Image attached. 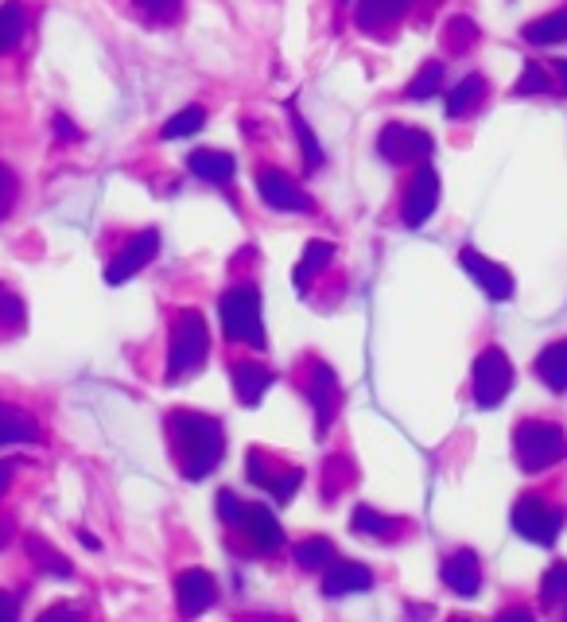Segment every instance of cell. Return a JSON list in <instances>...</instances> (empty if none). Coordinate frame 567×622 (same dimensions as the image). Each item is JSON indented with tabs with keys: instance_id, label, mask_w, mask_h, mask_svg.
<instances>
[{
	"instance_id": "5bb4252c",
	"label": "cell",
	"mask_w": 567,
	"mask_h": 622,
	"mask_svg": "<svg viewBox=\"0 0 567 622\" xmlns=\"http://www.w3.org/2000/svg\"><path fill=\"white\" fill-rule=\"evenodd\" d=\"M218 600V580L210 576L207 569H183L176 576V603H179V615L195 619L202 611H210Z\"/></svg>"
},
{
	"instance_id": "8fae6325",
	"label": "cell",
	"mask_w": 567,
	"mask_h": 622,
	"mask_svg": "<svg viewBox=\"0 0 567 622\" xmlns=\"http://www.w3.org/2000/svg\"><path fill=\"white\" fill-rule=\"evenodd\" d=\"M459 265L462 273H467L470 280H475L478 288H483L490 300H514V273L506 269V265L490 261L486 254H478L475 246H462L459 249Z\"/></svg>"
},
{
	"instance_id": "f546056e",
	"label": "cell",
	"mask_w": 567,
	"mask_h": 622,
	"mask_svg": "<svg viewBox=\"0 0 567 622\" xmlns=\"http://www.w3.org/2000/svg\"><path fill=\"white\" fill-rule=\"evenodd\" d=\"M439 86H444V62H424L420 67V75L408 82V90H405V98L408 101H428V98H436L439 93Z\"/></svg>"
},
{
	"instance_id": "44dd1931",
	"label": "cell",
	"mask_w": 567,
	"mask_h": 622,
	"mask_svg": "<svg viewBox=\"0 0 567 622\" xmlns=\"http://www.w3.org/2000/svg\"><path fill=\"white\" fill-rule=\"evenodd\" d=\"M350 525H354V533H361V537H377V541H397L400 533L408 530V525L400 522V517L377 514V510H374V506H366V502H361V506L354 510Z\"/></svg>"
},
{
	"instance_id": "d6a6232c",
	"label": "cell",
	"mask_w": 567,
	"mask_h": 622,
	"mask_svg": "<svg viewBox=\"0 0 567 622\" xmlns=\"http://www.w3.org/2000/svg\"><path fill=\"white\" fill-rule=\"evenodd\" d=\"M23 36V8L16 4V0H8L4 8H0V55L12 51L16 43H20Z\"/></svg>"
},
{
	"instance_id": "6da1fadb",
	"label": "cell",
	"mask_w": 567,
	"mask_h": 622,
	"mask_svg": "<svg viewBox=\"0 0 567 622\" xmlns=\"http://www.w3.org/2000/svg\"><path fill=\"white\" fill-rule=\"evenodd\" d=\"M168 432H171V444H176V455H179V471H183V478H191V483H202V478L222 463L226 428L218 416L176 408V413L168 416Z\"/></svg>"
},
{
	"instance_id": "74e56055",
	"label": "cell",
	"mask_w": 567,
	"mask_h": 622,
	"mask_svg": "<svg viewBox=\"0 0 567 622\" xmlns=\"http://www.w3.org/2000/svg\"><path fill=\"white\" fill-rule=\"evenodd\" d=\"M16 195H20V184H16L12 168H4V164H0V223H4V218L12 215Z\"/></svg>"
},
{
	"instance_id": "52a82bcc",
	"label": "cell",
	"mask_w": 567,
	"mask_h": 622,
	"mask_svg": "<svg viewBox=\"0 0 567 622\" xmlns=\"http://www.w3.org/2000/svg\"><path fill=\"white\" fill-rule=\"evenodd\" d=\"M377 152L389 164H424L436 152V140H431V132H424L420 125L389 121L377 132Z\"/></svg>"
},
{
	"instance_id": "30bf717a",
	"label": "cell",
	"mask_w": 567,
	"mask_h": 622,
	"mask_svg": "<svg viewBox=\"0 0 567 622\" xmlns=\"http://www.w3.org/2000/svg\"><path fill=\"white\" fill-rule=\"evenodd\" d=\"M156 254H160V230H140V234H132V238L125 241L121 249H117L113 261H109L106 285H125V280L137 277L140 269H148V265L156 261Z\"/></svg>"
},
{
	"instance_id": "ffe728a7",
	"label": "cell",
	"mask_w": 567,
	"mask_h": 622,
	"mask_svg": "<svg viewBox=\"0 0 567 622\" xmlns=\"http://www.w3.org/2000/svg\"><path fill=\"white\" fill-rule=\"evenodd\" d=\"M408 8H412V0H358L354 20H358L361 31H381L389 23H397Z\"/></svg>"
},
{
	"instance_id": "4316f807",
	"label": "cell",
	"mask_w": 567,
	"mask_h": 622,
	"mask_svg": "<svg viewBox=\"0 0 567 622\" xmlns=\"http://www.w3.org/2000/svg\"><path fill=\"white\" fill-rule=\"evenodd\" d=\"M330 261H335V246H330V241H311V246L304 249V257H299V265H296V288L299 293H307L311 277H319Z\"/></svg>"
},
{
	"instance_id": "ac0fdd59",
	"label": "cell",
	"mask_w": 567,
	"mask_h": 622,
	"mask_svg": "<svg viewBox=\"0 0 567 622\" xmlns=\"http://www.w3.org/2000/svg\"><path fill=\"white\" fill-rule=\"evenodd\" d=\"M233 393H238L241 405H261V397L272 385V369H265L261 362H233Z\"/></svg>"
},
{
	"instance_id": "7a4b0ae2",
	"label": "cell",
	"mask_w": 567,
	"mask_h": 622,
	"mask_svg": "<svg viewBox=\"0 0 567 622\" xmlns=\"http://www.w3.org/2000/svg\"><path fill=\"white\" fill-rule=\"evenodd\" d=\"M210 354V335H207V319H202L195 308L179 312L176 323H171V338H168V382H183V377L199 374L207 366Z\"/></svg>"
},
{
	"instance_id": "e0dca14e",
	"label": "cell",
	"mask_w": 567,
	"mask_h": 622,
	"mask_svg": "<svg viewBox=\"0 0 567 622\" xmlns=\"http://www.w3.org/2000/svg\"><path fill=\"white\" fill-rule=\"evenodd\" d=\"M241 530H246L249 545H253L257 553H277V549L284 545V530H280L277 517H272L269 506H249Z\"/></svg>"
},
{
	"instance_id": "60d3db41",
	"label": "cell",
	"mask_w": 567,
	"mask_h": 622,
	"mask_svg": "<svg viewBox=\"0 0 567 622\" xmlns=\"http://www.w3.org/2000/svg\"><path fill=\"white\" fill-rule=\"evenodd\" d=\"M16 615H20V603H16L12 595L4 592V588H0V622H4V619H16Z\"/></svg>"
},
{
	"instance_id": "bcb514c9",
	"label": "cell",
	"mask_w": 567,
	"mask_h": 622,
	"mask_svg": "<svg viewBox=\"0 0 567 622\" xmlns=\"http://www.w3.org/2000/svg\"><path fill=\"white\" fill-rule=\"evenodd\" d=\"M4 545H8V530L0 525V549H4Z\"/></svg>"
},
{
	"instance_id": "3957f363",
	"label": "cell",
	"mask_w": 567,
	"mask_h": 622,
	"mask_svg": "<svg viewBox=\"0 0 567 622\" xmlns=\"http://www.w3.org/2000/svg\"><path fill=\"white\" fill-rule=\"evenodd\" d=\"M514 455L525 475H540L567 460V432L553 421H521L514 428Z\"/></svg>"
},
{
	"instance_id": "83f0119b",
	"label": "cell",
	"mask_w": 567,
	"mask_h": 622,
	"mask_svg": "<svg viewBox=\"0 0 567 622\" xmlns=\"http://www.w3.org/2000/svg\"><path fill=\"white\" fill-rule=\"evenodd\" d=\"M540 608L545 611H564L567 615V564H553L540 580Z\"/></svg>"
},
{
	"instance_id": "f6af8a7d",
	"label": "cell",
	"mask_w": 567,
	"mask_h": 622,
	"mask_svg": "<svg viewBox=\"0 0 567 622\" xmlns=\"http://www.w3.org/2000/svg\"><path fill=\"white\" fill-rule=\"evenodd\" d=\"M556 75H560V86H564V93H567V59L556 62Z\"/></svg>"
},
{
	"instance_id": "1f68e13d",
	"label": "cell",
	"mask_w": 567,
	"mask_h": 622,
	"mask_svg": "<svg viewBox=\"0 0 567 622\" xmlns=\"http://www.w3.org/2000/svg\"><path fill=\"white\" fill-rule=\"evenodd\" d=\"M288 117H291V125H296V137H299V148H304V164H307V171L322 168V148H319V140H315L311 125H307L304 117H299V109H296V106H288Z\"/></svg>"
},
{
	"instance_id": "ee69618b",
	"label": "cell",
	"mask_w": 567,
	"mask_h": 622,
	"mask_svg": "<svg viewBox=\"0 0 567 622\" xmlns=\"http://www.w3.org/2000/svg\"><path fill=\"white\" fill-rule=\"evenodd\" d=\"M506 619H533V611L529 608H509Z\"/></svg>"
},
{
	"instance_id": "f1b7e54d",
	"label": "cell",
	"mask_w": 567,
	"mask_h": 622,
	"mask_svg": "<svg viewBox=\"0 0 567 622\" xmlns=\"http://www.w3.org/2000/svg\"><path fill=\"white\" fill-rule=\"evenodd\" d=\"M202 125H207V109H202V106H187V109H179L176 117H168V121H163L160 137L163 140H183V137H195Z\"/></svg>"
},
{
	"instance_id": "9c48e42d",
	"label": "cell",
	"mask_w": 567,
	"mask_h": 622,
	"mask_svg": "<svg viewBox=\"0 0 567 622\" xmlns=\"http://www.w3.org/2000/svg\"><path fill=\"white\" fill-rule=\"evenodd\" d=\"M257 191H261L265 207L284 210V215H307V210H315L311 195H307L304 187H299L296 179H291L288 171H280V168H261V171H257Z\"/></svg>"
},
{
	"instance_id": "e575fe53",
	"label": "cell",
	"mask_w": 567,
	"mask_h": 622,
	"mask_svg": "<svg viewBox=\"0 0 567 622\" xmlns=\"http://www.w3.org/2000/svg\"><path fill=\"white\" fill-rule=\"evenodd\" d=\"M475 39H478V28L470 23V16H455L447 23V51L451 55H462L467 47H475Z\"/></svg>"
},
{
	"instance_id": "603a6c76",
	"label": "cell",
	"mask_w": 567,
	"mask_h": 622,
	"mask_svg": "<svg viewBox=\"0 0 567 622\" xmlns=\"http://www.w3.org/2000/svg\"><path fill=\"white\" fill-rule=\"evenodd\" d=\"M39 440V424L36 416H28L23 408H12L0 401V447L8 444H36Z\"/></svg>"
},
{
	"instance_id": "d6986e66",
	"label": "cell",
	"mask_w": 567,
	"mask_h": 622,
	"mask_svg": "<svg viewBox=\"0 0 567 622\" xmlns=\"http://www.w3.org/2000/svg\"><path fill=\"white\" fill-rule=\"evenodd\" d=\"M187 168H191V176L207 179V184H230L233 171H238V164H233L230 152H218V148H199V152L187 156Z\"/></svg>"
},
{
	"instance_id": "cb8c5ba5",
	"label": "cell",
	"mask_w": 567,
	"mask_h": 622,
	"mask_svg": "<svg viewBox=\"0 0 567 622\" xmlns=\"http://www.w3.org/2000/svg\"><path fill=\"white\" fill-rule=\"evenodd\" d=\"M23 545H28L31 561H36L43 572H51V576H59V580H70V576H74L70 561H67V556H62L59 549H54L47 537H39V533H28V541H23Z\"/></svg>"
},
{
	"instance_id": "8992f818",
	"label": "cell",
	"mask_w": 567,
	"mask_h": 622,
	"mask_svg": "<svg viewBox=\"0 0 567 622\" xmlns=\"http://www.w3.org/2000/svg\"><path fill=\"white\" fill-rule=\"evenodd\" d=\"M514 530L540 549H553L564 530V510L548 506L540 494H521L514 506Z\"/></svg>"
},
{
	"instance_id": "5b68a950",
	"label": "cell",
	"mask_w": 567,
	"mask_h": 622,
	"mask_svg": "<svg viewBox=\"0 0 567 622\" xmlns=\"http://www.w3.org/2000/svg\"><path fill=\"white\" fill-rule=\"evenodd\" d=\"M514 389V362L501 346H486L475 358V405L498 408Z\"/></svg>"
},
{
	"instance_id": "7402d4cb",
	"label": "cell",
	"mask_w": 567,
	"mask_h": 622,
	"mask_svg": "<svg viewBox=\"0 0 567 622\" xmlns=\"http://www.w3.org/2000/svg\"><path fill=\"white\" fill-rule=\"evenodd\" d=\"M537 377L553 393H567V338H556L537 354Z\"/></svg>"
},
{
	"instance_id": "7c38bea8",
	"label": "cell",
	"mask_w": 567,
	"mask_h": 622,
	"mask_svg": "<svg viewBox=\"0 0 567 622\" xmlns=\"http://www.w3.org/2000/svg\"><path fill=\"white\" fill-rule=\"evenodd\" d=\"M439 207V171L431 164H420L405 191V207H400V218H405L408 230H420Z\"/></svg>"
},
{
	"instance_id": "2e32d148",
	"label": "cell",
	"mask_w": 567,
	"mask_h": 622,
	"mask_svg": "<svg viewBox=\"0 0 567 622\" xmlns=\"http://www.w3.org/2000/svg\"><path fill=\"white\" fill-rule=\"evenodd\" d=\"M439 576H444V584L451 588L455 595H462V600H475L478 588H483V564H478V553H470V549L451 553L444 561V569H439Z\"/></svg>"
},
{
	"instance_id": "4fadbf2b",
	"label": "cell",
	"mask_w": 567,
	"mask_h": 622,
	"mask_svg": "<svg viewBox=\"0 0 567 622\" xmlns=\"http://www.w3.org/2000/svg\"><path fill=\"white\" fill-rule=\"evenodd\" d=\"M246 478L253 486H261V491H269L272 498L280 502V506H288L291 498H296V491H299V483H304V471H296V467H272L269 463V455L265 452H249L246 455Z\"/></svg>"
},
{
	"instance_id": "484cf974",
	"label": "cell",
	"mask_w": 567,
	"mask_h": 622,
	"mask_svg": "<svg viewBox=\"0 0 567 622\" xmlns=\"http://www.w3.org/2000/svg\"><path fill=\"white\" fill-rule=\"evenodd\" d=\"M521 36L529 39L533 47H553V43H564V39H567V8H560V12L540 16V20H533V23H525Z\"/></svg>"
},
{
	"instance_id": "b9f144b4",
	"label": "cell",
	"mask_w": 567,
	"mask_h": 622,
	"mask_svg": "<svg viewBox=\"0 0 567 622\" xmlns=\"http://www.w3.org/2000/svg\"><path fill=\"white\" fill-rule=\"evenodd\" d=\"M16 467H20V463H16V460L0 463V491H4V486H8V478H12V471H16Z\"/></svg>"
},
{
	"instance_id": "7bdbcfd3",
	"label": "cell",
	"mask_w": 567,
	"mask_h": 622,
	"mask_svg": "<svg viewBox=\"0 0 567 622\" xmlns=\"http://www.w3.org/2000/svg\"><path fill=\"white\" fill-rule=\"evenodd\" d=\"M70 615H78L74 608H51L47 611V619H70Z\"/></svg>"
},
{
	"instance_id": "ab89813d",
	"label": "cell",
	"mask_w": 567,
	"mask_h": 622,
	"mask_svg": "<svg viewBox=\"0 0 567 622\" xmlns=\"http://www.w3.org/2000/svg\"><path fill=\"white\" fill-rule=\"evenodd\" d=\"M54 137L59 140H78V129H74V121H70V117H54Z\"/></svg>"
},
{
	"instance_id": "d4e9b609",
	"label": "cell",
	"mask_w": 567,
	"mask_h": 622,
	"mask_svg": "<svg viewBox=\"0 0 567 622\" xmlns=\"http://www.w3.org/2000/svg\"><path fill=\"white\" fill-rule=\"evenodd\" d=\"M486 98V78L483 75H467L451 93H447V117H467L470 109H478Z\"/></svg>"
},
{
	"instance_id": "f35d334b",
	"label": "cell",
	"mask_w": 567,
	"mask_h": 622,
	"mask_svg": "<svg viewBox=\"0 0 567 622\" xmlns=\"http://www.w3.org/2000/svg\"><path fill=\"white\" fill-rule=\"evenodd\" d=\"M140 8H145L152 20H179V12H183V0H137Z\"/></svg>"
},
{
	"instance_id": "277c9868",
	"label": "cell",
	"mask_w": 567,
	"mask_h": 622,
	"mask_svg": "<svg viewBox=\"0 0 567 622\" xmlns=\"http://www.w3.org/2000/svg\"><path fill=\"white\" fill-rule=\"evenodd\" d=\"M218 315L230 343H246L265 351V319H261V293L257 285H233L218 296Z\"/></svg>"
},
{
	"instance_id": "ba28073f",
	"label": "cell",
	"mask_w": 567,
	"mask_h": 622,
	"mask_svg": "<svg viewBox=\"0 0 567 622\" xmlns=\"http://www.w3.org/2000/svg\"><path fill=\"white\" fill-rule=\"evenodd\" d=\"M307 401H311V413H315V432L327 436L338 408H342V385H338L335 369L319 358L307 362Z\"/></svg>"
},
{
	"instance_id": "4dcf8cb0",
	"label": "cell",
	"mask_w": 567,
	"mask_h": 622,
	"mask_svg": "<svg viewBox=\"0 0 567 622\" xmlns=\"http://www.w3.org/2000/svg\"><path fill=\"white\" fill-rule=\"evenodd\" d=\"M335 561V545H330L327 537H307L296 545V564L304 572H315V569H327V564Z\"/></svg>"
},
{
	"instance_id": "d590c367",
	"label": "cell",
	"mask_w": 567,
	"mask_h": 622,
	"mask_svg": "<svg viewBox=\"0 0 567 622\" xmlns=\"http://www.w3.org/2000/svg\"><path fill=\"white\" fill-rule=\"evenodd\" d=\"M553 90V78H548V70L540 67V62H525L521 78H517V93L521 98H529V93H548Z\"/></svg>"
},
{
	"instance_id": "8d00e7d4",
	"label": "cell",
	"mask_w": 567,
	"mask_h": 622,
	"mask_svg": "<svg viewBox=\"0 0 567 622\" xmlns=\"http://www.w3.org/2000/svg\"><path fill=\"white\" fill-rule=\"evenodd\" d=\"M249 514V502H241L233 491H222L218 494V517H222L226 525H233V530H241V522H246Z\"/></svg>"
},
{
	"instance_id": "9a60e30c",
	"label": "cell",
	"mask_w": 567,
	"mask_h": 622,
	"mask_svg": "<svg viewBox=\"0 0 567 622\" xmlns=\"http://www.w3.org/2000/svg\"><path fill=\"white\" fill-rule=\"evenodd\" d=\"M374 588V572L358 561H330L327 576H322V595L327 600H346V595H358Z\"/></svg>"
},
{
	"instance_id": "836d02e7",
	"label": "cell",
	"mask_w": 567,
	"mask_h": 622,
	"mask_svg": "<svg viewBox=\"0 0 567 622\" xmlns=\"http://www.w3.org/2000/svg\"><path fill=\"white\" fill-rule=\"evenodd\" d=\"M23 323H28V308H23V300L8 285H0V327L23 330Z\"/></svg>"
}]
</instances>
